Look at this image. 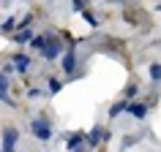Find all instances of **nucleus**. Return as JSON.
Masks as SVG:
<instances>
[{
	"label": "nucleus",
	"instance_id": "1",
	"mask_svg": "<svg viewBox=\"0 0 161 152\" xmlns=\"http://www.w3.org/2000/svg\"><path fill=\"white\" fill-rule=\"evenodd\" d=\"M30 130H33V136L38 141H49L52 139V128H49V119L47 117H36L33 122H30Z\"/></svg>",
	"mask_w": 161,
	"mask_h": 152
},
{
	"label": "nucleus",
	"instance_id": "2",
	"mask_svg": "<svg viewBox=\"0 0 161 152\" xmlns=\"http://www.w3.org/2000/svg\"><path fill=\"white\" fill-rule=\"evenodd\" d=\"M17 139H19L17 128H6V130H3V147H0V149H3V152H14Z\"/></svg>",
	"mask_w": 161,
	"mask_h": 152
},
{
	"label": "nucleus",
	"instance_id": "3",
	"mask_svg": "<svg viewBox=\"0 0 161 152\" xmlns=\"http://www.w3.org/2000/svg\"><path fill=\"white\" fill-rule=\"evenodd\" d=\"M107 139H109V130H104V128H93V130H90V133H87V147H98V144L101 141H107Z\"/></svg>",
	"mask_w": 161,
	"mask_h": 152
},
{
	"label": "nucleus",
	"instance_id": "4",
	"mask_svg": "<svg viewBox=\"0 0 161 152\" xmlns=\"http://www.w3.org/2000/svg\"><path fill=\"white\" fill-rule=\"evenodd\" d=\"M41 54L47 60H58L60 57V41H58V38H47V46H44Z\"/></svg>",
	"mask_w": 161,
	"mask_h": 152
},
{
	"label": "nucleus",
	"instance_id": "5",
	"mask_svg": "<svg viewBox=\"0 0 161 152\" xmlns=\"http://www.w3.org/2000/svg\"><path fill=\"white\" fill-rule=\"evenodd\" d=\"M0 101L14 106V101H11V95H8V76L3 73V71H0Z\"/></svg>",
	"mask_w": 161,
	"mask_h": 152
},
{
	"label": "nucleus",
	"instance_id": "6",
	"mask_svg": "<svg viewBox=\"0 0 161 152\" xmlns=\"http://www.w3.org/2000/svg\"><path fill=\"white\" fill-rule=\"evenodd\" d=\"M74 68H76V54H74V49H71V52H66V57H63V71H66V73H74Z\"/></svg>",
	"mask_w": 161,
	"mask_h": 152
},
{
	"label": "nucleus",
	"instance_id": "7",
	"mask_svg": "<svg viewBox=\"0 0 161 152\" xmlns=\"http://www.w3.org/2000/svg\"><path fill=\"white\" fill-rule=\"evenodd\" d=\"M128 114H134L136 119H145V114H147V106H145V103H128Z\"/></svg>",
	"mask_w": 161,
	"mask_h": 152
},
{
	"label": "nucleus",
	"instance_id": "8",
	"mask_svg": "<svg viewBox=\"0 0 161 152\" xmlns=\"http://www.w3.org/2000/svg\"><path fill=\"white\" fill-rule=\"evenodd\" d=\"M85 139H87V133H82V130H79V133H71V139H68V149H76Z\"/></svg>",
	"mask_w": 161,
	"mask_h": 152
},
{
	"label": "nucleus",
	"instance_id": "9",
	"mask_svg": "<svg viewBox=\"0 0 161 152\" xmlns=\"http://www.w3.org/2000/svg\"><path fill=\"white\" fill-rule=\"evenodd\" d=\"M27 63H30V60H27L25 54H14V68H17L19 73H25V71H27Z\"/></svg>",
	"mask_w": 161,
	"mask_h": 152
},
{
	"label": "nucleus",
	"instance_id": "10",
	"mask_svg": "<svg viewBox=\"0 0 161 152\" xmlns=\"http://www.w3.org/2000/svg\"><path fill=\"white\" fill-rule=\"evenodd\" d=\"M123 111H128V101H118L109 109V117H118V114H123Z\"/></svg>",
	"mask_w": 161,
	"mask_h": 152
},
{
	"label": "nucleus",
	"instance_id": "11",
	"mask_svg": "<svg viewBox=\"0 0 161 152\" xmlns=\"http://www.w3.org/2000/svg\"><path fill=\"white\" fill-rule=\"evenodd\" d=\"M30 46H33V49H38V52H44V46H47V35H33Z\"/></svg>",
	"mask_w": 161,
	"mask_h": 152
},
{
	"label": "nucleus",
	"instance_id": "12",
	"mask_svg": "<svg viewBox=\"0 0 161 152\" xmlns=\"http://www.w3.org/2000/svg\"><path fill=\"white\" fill-rule=\"evenodd\" d=\"M33 41V30H22V33H17V43H27Z\"/></svg>",
	"mask_w": 161,
	"mask_h": 152
},
{
	"label": "nucleus",
	"instance_id": "13",
	"mask_svg": "<svg viewBox=\"0 0 161 152\" xmlns=\"http://www.w3.org/2000/svg\"><path fill=\"white\" fill-rule=\"evenodd\" d=\"M150 79H153V82H158V79H161V65H158V63H153V65H150Z\"/></svg>",
	"mask_w": 161,
	"mask_h": 152
},
{
	"label": "nucleus",
	"instance_id": "14",
	"mask_svg": "<svg viewBox=\"0 0 161 152\" xmlns=\"http://www.w3.org/2000/svg\"><path fill=\"white\" fill-rule=\"evenodd\" d=\"M63 90V84H60V79H49V93L55 95V93H60Z\"/></svg>",
	"mask_w": 161,
	"mask_h": 152
},
{
	"label": "nucleus",
	"instance_id": "15",
	"mask_svg": "<svg viewBox=\"0 0 161 152\" xmlns=\"http://www.w3.org/2000/svg\"><path fill=\"white\" fill-rule=\"evenodd\" d=\"M134 144H136L134 136H126V139H123V149H126V147H134Z\"/></svg>",
	"mask_w": 161,
	"mask_h": 152
},
{
	"label": "nucleus",
	"instance_id": "16",
	"mask_svg": "<svg viewBox=\"0 0 161 152\" xmlns=\"http://www.w3.org/2000/svg\"><path fill=\"white\" fill-rule=\"evenodd\" d=\"M14 22H17V19H6V22H3V33H8L11 27H14Z\"/></svg>",
	"mask_w": 161,
	"mask_h": 152
},
{
	"label": "nucleus",
	"instance_id": "17",
	"mask_svg": "<svg viewBox=\"0 0 161 152\" xmlns=\"http://www.w3.org/2000/svg\"><path fill=\"white\" fill-rule=\"evenodd\" d=\"M134 95H136V87H134V84H128V90H126V101H128V98H134Z\"/></svg>",
	"mask_w": 161,
	"mask_h": 152
},
{
	"label": "nucleus",
	"instance_id": "18",
	"mask_svg": "<svg viewBox=\"0 0 161 152\" xmlns=\"http://www.w3.org/2000/svg\"><path fill=\"white\" fill-rule=\"evenodd\" d=\"M0 152H3V149H0Z\"/></svg>",
	"mask_w": 161,
	"mask_h": 152
}]
</instances>
